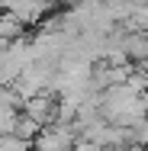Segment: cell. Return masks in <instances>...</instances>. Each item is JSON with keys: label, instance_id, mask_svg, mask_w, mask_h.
<instances>
[{"label": "cell", "instance_id": "obj_1", "mask_svg": "<svg viewBox=\"0 0 148 151\" xmlns=\"http://www.w3.org/2000/svg\"><path fill=\"white\" fill-rule=\"evenodd\" d=\"M77 138L81 135H77V129L71 122H52V125H45L39 132V138L32 142V148L35 151H74Z\"/></svg>", "mask_w": 148, "mask_h": 151}, {"label": "cell", "instance_id": "obj_2", "mask_svg": "<svg viewBox=\"0 0 148 151\" xmlns=\"http://www.w3.org/2000/svg\"><path fill=\"white\" fill-rule=\"evenodd\" d=\"M0 151H29V142H23L10 132V135H0Z\"/></svg>", "mask_w": 148, "mask_h": 151}, {"label": "cell", "instance_id": "obj_3", "mask_svg": "<svg viewBox=\"0 0 148 151\" xmlns=\"http://www.w3.org/2000/svg\"><path fill=\"white\" fill-rule=\"evenodd\" d=\"M74 151H106V148H103V145H97V142H87V138H77Z\"/></svg>", "mask_w": 148, "mask_h": 151}, {"label": "cell", "instance_id": "obj_4", "mask_svg": "<svg viewBox=\"0 0 148 151\" xmlns=\"http://www.w3.org/2000/svg\"><path fill=\"white\" fill-rule=\"evenodd\" d=\"M106 151H145L142 145H119V148H106Z\"/></svg>", "mask_w": 148, "mask_h": 151}, {"label": "cell", "instance_id": "obj_5", "mask_svg": "<svg viewBox=\"0 0 148 151\" xmlns=\"http://www.w3.org/2000/svg\"><path fill=\"white\" fill-rule=\"evenodd\" d=\"M145 151H148V148H145Z\"/></svg>", "mask_w": 148, "mask_h": 151}]
</instances>
